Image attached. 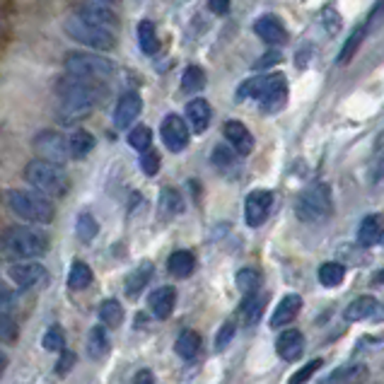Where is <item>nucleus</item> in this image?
<instances>
[{"instance_id":"obj_1","label":"nucleus","mask_w":384,"mask_h":384,"mask_svg":"<svg viewBox=\"0 0 384 384\" xmlns=\"http://www.w3.org/2000/svg\"><path fill=\"white\" fill-rule=\"evenodd\" d=\"M58 99H61V121L63 123H73L85 119L87 114L99 104L102 99V87L94 80H82V78H73V75H66L61 82H58Z\"/></svg>"},{"instance_id":"obj_2","label":"nucleus","mask_w":384,"mask_h":384,"mask_svg":"<svg viewBox=\"0 0 384 384\" xmlns=\"http://www.w3.org/2000/svg\"><path fill=\"white\" fill-rule=\"evenodd\" d=\"M244 99H256L264 114H276L288 102V82L281 73L249 78L237 90V102H244Z\"/></svg>"},{"instance_id":"obj_3","label":"nucleus","mask_w":384,"mask_h":384,"mask_svg":"<svg viewBox=\"0 0 384 384\" xmlns=\"http://www.w3.org/2000/svg\"><path fill=\"white\" fill-rule=\"evenodd\" d=\"M25 179L34 191L44 193V196L63 198L68 193V174L61 164L46 162V159H32L25 167Z\"/></svg>"},{"instance_id":"obj_4","label":"nucleus","mask_w":384,"mask_h":384,"mask_svg":"<svg viewBox=\"0 0 384 384\" xmlns=\"http://www.w3.org/2000/svg\"><path fill=\"white\" fill-rule=\"evenodd\" d=\"M49 249V237L32 227H8L3 235V254L8 259H37Z\"/></svg>"},{"instance_id":"obj_5","label":"nucleus","mask_w":384,"mask_h":384,"mask_svg":"<svg viewBox=\"0 0 384 384\" xmlns=\"http://www.w3.org/2000/svg\"><path fill=\"white\" fill-rule=\"evenodd\" d=\"M8 205L20 218H25L29 222H39V225H49L56 215L53 203L46 196H41L39 191H10Z\"/></svg>"},{"instance_id":"obj_6","label":"nucleus","mask_w":384,"mask_h":384,"mask_svg":"<svg viewBox=\"0 0 384 384\" xmlns=\"http://www.w3.org/2000/svg\"><path fill=\"white\" fill-rule=\"evenodd\" d=\"M332 191L327 184H315L307 188L295 203V213L303 222H322L332 215Z\"/></svg>"},{"instance_id":"obj_7","label":"nucleus","mask_w":384,"mask_h":384,"mask_svg":"<svg viewBox=\"0 0 384 384\" xmlns=\"http://www.w3.org/2000/svg\"><path fill=\"white\" fill-rule=\"evenodd\" d=\"M66 73L73 75V78H82V80H104L114 73V63L104 56H94V53H82V51H73L66 56Z\"/></svg>"},{"instance_id":"obj_8","label":"nucleus","mask_w":384,"mask_h":384,"mask_svg":"<svg viewBox=\"0 0 384 384\" xmlns=\"http://www.w3.org/2000/svg\"><path fill=\"white\" fill-rule=\"evenodd\" d=\"M63 29H66V34L73 41H80V44L90 46V49H94V51H111L116 46V37L109 32V29L94 27L78 15L68 17Z\"/></svg>"},{"instance_id":"obj_9","label":"nucleus","mask_w":384,"mask_h":384,"mask_svg":"<svg viewBox=\"0 0 384 384\" xmlns=\"http://www.w3.org/2000/svg\"><path fill=\"white\" fill-rule=\"evenodd\" d=\"M34 147H37V152L41 155L39 159H46V162L53 164H63L70 157L68 140L56 131H41L37 135V140H34Z\"/></svg>"},{"instance_id":"obj_10","label":"nucleus","mask_w":384,"mask_h":384,"mask_svg":"<svg viewBox=\"0 0 384 384\" xmlns=\"http://www.w3.org/2000/svg\"><path fill=\"white\" fill-rule=\"evenodd\" d=\"M271 208H273V193L264 191V188H256L252 191L244 201V220L249 227H261L269 218Z\"/></svg>"},{"instance_id":"obj_11","label":"nucleus","mask_w":384,"mask_h":384,"mask_svg":"<svg viewBox=\"0 0 384 384\" xmlns=\"http://www.w3.org/2000/svg\"><path fill=\"white\" fill-rule=\"evenodd\" d=\"M159 135H162L167 150H172V152H181L188 145V126H186V121L176 114L164 116L162 126H159Z\"/></svg>"},{"instance_id":"obj_12","label":"nucleus","mask_w":384,"mask_h":384,"mask_svg":"<svg viewBox=\"0 0 384 384\" xmlns=\"http://www.w3.org/2000/svg\"><path fill=\"white\" fill-rule=\"evenodd\" d=\"M10 278L20 288H37L46 281V269L37 261H17L10 266Z\"/></svg>"},{"instance_id":"obj_13","label":"nucleus","mask_w":384,"mask_h":384,"mask_svg":"<svg viewBox=\"0 0 384 384\" xmlns=\"http://www.w3.org/2000/svg\"><path fill=\"white\" fill-rule=\"evenodd\" d=\"M140 111H143V99H140L138 92L121 94L119 104H116V109H114V126L128 128L140 116Z\"/></svg>"},{"instance_id":"obj_14","label":"nucleus","mask_w":384,"mask_h":384,"mask_svg":"<svg viewBox=\"0 0 384 384\" xmlns=\"http://www.w3.org/2000/svg\"><path fill=\"white\" fill-rule=\"evenodd\" d=\"M78 17H82V20L90 22V25H94V27L109 29V32H111V27L119 25V22H116V15L106 8L102 0H87V3H82Z\"/></svg>"},{"instance_id":"obj_15","label":"nucleus","mask_w":384,"mask_h":384,"mask_svg":"<svg viewBox=\"0 0 384 384\" xmlns=\"http://www.w3.org/2000/svg\"><path fill=\"white\" fill-rule=\"evenodd\" d=\"M259 39H264L269 46H283L288 41V29L283 27V22L276 15H264L261 20H256L254 25Z\"/></svg>"},{"instance_id":"obj_16","label":"nucleus","mask_w":384,"mask_h":384,"mask_svg":"<svg viewBox=\"0 0 384 384\" xmlns=\"http://www.w3.org/2000/svg\"><path fill=\"white\" fill-rule=\"evenodd\" d=\"M222 133H225L230 145H232L239 155H249V152L254 150V135L249 133V128H247L244 123L227 121L225 126H222Z\"/></svg>"},{"instance_id":"obj_17","label":"nucleus","mask_w":384,"mask_h":384,"mask_svg":"<svg viewBox=\"0 0 384 384\" xmlns=\"http://www.w3.org/2000/svg\"><path fill=\"white\" fill-rule=\"evenodd\" d=\"M300 310H303V298H300V295H286L278 303V307H276L273 317H271V327L273 329L288 327V324L298 317Z\"/></svg>"},{"instance_id":"obj_18","label":"nucleus","mask_w":384,"mask_h":384,"mask_svg":"<svg viewBox=\"0 0 384 384\" xmlns=\"http://www.w3.org/2000/svg\"><path fill=\"white\" fill-rule=\"evenodd\" d=\"M276 351H278V356L283 360L293 363V360H298L300 356H303L305 336L300 334V332H295V329H290V332H286V334H281L278 341H276Z\"/></svg>"},{"instance_id":"obj_19","label":"nucleus","mask_w":384,"mask_h":384,"mask_svg":"<svg viewBox=\"0 0 384 384\" xmlns=\"http://www.w3.org/2000/svg\"><path fill=\"white\" fill-rule=\"evenodd\" d=\"M384 239V218L382 215H368L358 227V242L360 247H375Z\"/></svg>"},{"instance_id":"obj_20","label":"nucleus","mask_w":384,"mask_h":384,"mask_svg":"<svg viewBox=\"0 0 384 384\" xmlns=\"http://www.w3.org/2000/svg\"><path fill=\"white\" fill-rule=\"evenodd\" d=\"M210 104L205 99H191L186 104V121L193 133H203L210 123Z\"/></svg>"},{"instance_id":"obj_21","label":"nucleus","mask_w":384,"mask_h":384,"mask_svg":"<svg viewBox=\"0 0 384 384\" xmlns=\"http://www.w3.org/2000/svg\"><path fill=\"white\" fill-rule=\"evenodd\" d=\"M174 305H176V290L169 286L157 288V290L150 295V312L157 319H167L174 312Z\"/></svg>"},{"instance_id":"obj_22","label":"nucleus","mask_w":384,"mask_h":384,"mask_svg":"<svg viewBox=\"0 0 384 384\" xmlns=\"http://www.w3.org/2000/svg\"><path fill=\"white\" fill-rule=\"evenodd\" d=\"M368 34H370V32H368V27H365V25H358L351 34H348L346 44L341 46V53H339V66H346V63L353 61V56L358 53L360 44H363V39L368 37Z\"/></svg>"},{"instance_id":"obj_23","label":"nucleus","mask_w":384,"mask_h":384,"mask_svg":"<svg viewBox=\"0 0 384 384\" xmlns=\"http://www.w3.org/2000/svg\"><path fill=\"white\" fill-rule=\"evenodd\" d=\"M375 310H377V300L370 298V295H363V298L353 300V303L346 307L344 317H346V322H363V319L372 317Z\"/></svg>"},{"instance_id":"obj_24","label":"nucleus","mask_w":384,"mask_h":384,"mask_svg":"<svg viewBox=\"0 0 384 384\" xmlns=\"http://www.w3.org/2000/svg\"><path fill=\"white\" fill-rule=\"evenodd\" d=\"M266 303H269V293H261V290L247 298L244 307H242V317H244L247 327H252V324H256L259 319H261L264 310H266Z\"/></svg>"},{"instance_id":"obj_25","label":"nucleus","mask_w":384,"mask_h":384,"mask_svg":"<svg viewBox=\"0 0 384 384\" xmlns=\"http://www.w3.org/2000/svg\"><path fill=\"white\" fill-rule=\"evenodd\" d=\"M150 278H152V264L143 261L131 276H128V281H126V295H128V298H138V295L143 293V288L150 283Z\"/></svg>"},{"instance_id":"obj_26","label":"nucleus","mask_w":384,"mask_h":384,"mask_svg":"<svg viewBox=\"0 0 384 384\" xmlns=\"http://www.w3.org/2000/svg\"><path fill=\"white\" fill-rule=\"evenodd\" d=\"M193 266H196V256H193L191 252H186V249L174 252L172 256H169V261H167L169 273H174L176 278H186V276H191Z\"/></svg>"},{"instance_id":"obj_27","label":"nucleus","mask_w":384,"mask_h":384,"mask_svg":"<svg viewBox=\"0 0 384 384\" xmlns=\"http://www.w3.org/2000/svg\"><path fill=\"white\" fill-rule=\"evenodd\" d=\"M68 145H70V157H75V159H85V157L92 152V147H94V138H92V133H87V131H82V128H78V131L70 133Z\"/></svg>"},{"instance_id":"obj_28","label":"nucleus","mask_w":384,"mask_h":384,"mask_svg":"<svg viewBox=\"0 0 384 384\" xmlns=\"http://www.w3.org/2000/svg\"><path fill=\"white\" fill-rule=\"evenodd\" d=\"M138 44L143 49L145 56H155L159 51V39H157V32H155V25L150 20H143L138 25Z\"/></svg>"},{"instance_id":"obj_29","label":"nucleus","mask_w":384,"mask_h":384,"mask_svg":"<svg viewBox=\"0 0 384 384\" xmlns=\"http://www.w3.org/2000/svg\"><path fill=\"white\" fill-rule=\"evenodd\" d=\"M174 348L184 360H193L201 351V336L196 332H191V329H188V332H181Z\"/></svg>"},{"instance_id":"obj_30","label":"nucleus","mask_w":384,"mask_h":384,"mask_svg":"<svg viewBox=\"0 0 384 384\" xmlns=\"http://www.w3.org/2000/svg\"><path fill=\"white\" fill-rule=\"evenodd\" d=\"M87 351H90L92 358H106L109 353V336H106L104 327H94L90 329V336H87Z\"/></svg>"},{"instance_id":"obj_31","label":"nucleus","mask_w":384,"mask_h":384,"mask_svg":"<svg viewBox=\"0 0 384 384\" xmlns=\"http://www.w3.org/2000/svg\"><path fill=\"white\" fill-rule=\"evenodd\" d=\"M363 375H365L363 365H353V368H339V370H334L329 377H324V380L319 382V384H356Z\"/></svg>"},{"instance_id":"obj_32","label":"nucleus","mask_w":384,"mask_h":384,"mask_svg":"<svg viewBox=\"0 0 384 384\" xmlns=\"http://www.w3.org/2000/svg\"><path fill=\"white\" fill-rule=\"evenodd\" d=\"M346 278V269L341 264H334V261H329V264H324L322 269H319V283H322L324 288H336V286H341Z\"/></svg>"},{"instance_id":"obj_33","label":"nucleus","mask_w":384,"mask_h":384,"mask_svg":"<svg viewBox=\"0 0 384 384\" xmlns=\"http://www.w3.org/2000/svg\"><path fill=\"white\" fill-rule=\"evenodd\" d=\"M205 87V73L198 66H188L181 75V90L186 94H196Z\"/></svg>"},{"instance_id":"obj_34","label":"nucleus","mask_w":384,"mask_h":384,"mask_svg":"<svg viewBox=\"0 0 384 384\" xmlns=\"http://www.w3.org/2000/svg\"><path fill=\"white\" fill-rule=\"evenodd\" d=\"M92 283V271L87 264L82 261H75L70 266V273H68V286L73 288V290H82V288H87Z\"/></svg>"},{"instance_id":"obj_35","label":"nucleus","mask_w":384,"mask_h":384,"mask_svg":"<svg viewBox=\"0 0 384 384\" xmlns=\"http://www.w3.org/2000/svg\"><path fill=\"white\" fill-rule=\"evenodd\" d=\"M99 317H102V322L106 327H119L123 322V307L119 300H104L102 307H99Z\"/></svg>"},{"instance_id":"obj_36","label":"nucleus","mask_w":384,"mask_h":384,"mask_svg":"<svg viewBox=\"0 0 384 384\" xmlns=\"http://www.w3.org/2000/svg\"><path fill=\"white\" fill-rule=\"evenodd\" d=\"M237 288L249 298V295L259 293V288H261V276L254 269H242L237 273Z\"/></svg>"},{"instance_id":"obj_37","label":"nucleus","mask_w":384,"mask_h":384,"mask_svg":"<svg viewBox=\"0 0 384 384\" xmlns=\"http://www.w3.org/2000/svg\"><path fill=\"white\" fill-rule=\"evenodd\" d=\"M128 145L138 152H147L152 145V131L147 126H133V131L128 133Z\"/></svg>"},{"instance_id":"obj_38","label":"nucleus","mask_w":384,"mask_h":384,"mask_svg":"<svg viewBox=\"0 0 384 384\" xmlns=\"http://www.w3.org/2000/svg\"><path fill=\"white\" fill-rule=\"evenodd\" d=\"M159 208H162V213H167V215H176V213L184 210V201H181L179 191H174V188H162Z\"/></svg>"},{"instance_id":"obj_39","label":"nucleus","mask_w":384,"mask_h":384,"mask_svg":"<svg viewBox=\"0 0 384 384\" xmlns=\"http://www.w3.org/2000/svg\"><path fill=\"white\" fill-rule=\"evenodd\" d=\"M75 230H78V237L80 242H85V244H90V242L97 237L99 232V225L97 220L90 215V213H82V215L78 218V225H75Z\"/></svg>"},{"instance_id":"obj_40","label":"nucleus","mask_w":384,"mask_h":384,"mask_svg":"<svg viewBox=\"0 0 384 384\" xmlns=\"http://www.w3.org/2000/svg\"><path fill=\"white\" fill-rule=\"evenodd\" d=\"M63 346H66V339H63V332L58 327H51L44 336V348L53 353H63Z\"/></svg>"},{"instance_id":"obj_41","label":"nucleus","mask_w":384,"mask_h":384,"mask_svg":"<svg viewBox=\"0 0 384 384\" xmlns=\"http://www.w3.org/2000/svg\"><path fill=\"white\" fill-rule=\"evenodd\" d=\"M319 368H322V360H319V358L310 360V363H307L305 368H300L298 372H295V375L290 377V382H288V384H305L312 375H315V372H317Z\"/></svg>"},{"instance_id":"obj_42","label":"nucleus","mask_w":384,"mask_h":384,"mask_svg":"<svg viewBox=\"0 0 384 384\" xmlns=\"http://www.w3.org/2000/svg\"><path fill=\"white\" fill-rule=\"evenodd\" d=\"M382 22H384V0H377V3L372 5L365 27H368V32H375V29H380Z\"/></svg>"},{"instance_id":"obj_43","label":"nucleus","mask_w":384,"mask_h":384,"mask_svg":"<svg viewBox=\"0 0 384 384\" xmlns=\"http://www.w3.org/2000/svg\"><path fill=\"white\" fill-rule=\"evenodd\" d=\"M140 167H143V172H145L147 176L157 174V172H159V155H157L155 150L143 152V157H140Z\"/></svg>"},{"instance_id":"obj_44","label":"nucleus","mask_w":384,"mask_h":384,"mask_svg":"<svg viewBox=\"0 0 384 384\" xmlns=\"http://www.w3.org/2000/svg\"><path fill=\"white\" fill-rule=\"evenodd\" d=\"M232 339H235V324L232 322L222 324L220 334H218V341H215V348H218V351H222V348L230 346V341H232Z\"/></svg>"},{"instance_id":"obj_45","label":"nucleus","mask_w":384,"mask_h":384,"mask_svg":"<svg viewBox=\"0 0 384 384\" xmlns=\"http://www.w3.org/2000/svg\"><path fill=\"white\" fill-rule=\"evenodd\" d=\"M17 339V324L13 322V317L8 312H3V341H15Z\"/></svg>"},{"instance_id":"obj_46","label":"nucleus","mask_w":384,"mask_h":384,"mask_svg":"<svg viewBox=\"0 0 384 384\" xmlns=\"http://www.w3.org/2000/svg\"><path fill=\"white\" fill-rule=\"evenodd\" d=\"M276 63H281V53L278 51H269V53H264V56L259 58L256 63H254V70L271 68V66H276Z\"/></svg>"},{"instance_id":"obj_47","label":"nucleus","mask_w":384,"mask_h":384,"mask_svg":"<svg viewBox=\"0 0 384 384\" xmlns=\"http://www.w3.org/2000/svg\"><path fill=\"white\" fill-rule=\"evenodd\" d=\"M75 365V353H70V351H63L61 353V360H58V365H56V370H58V375H68L70 368Z\"/></svg>"},{"instance_id":"obj_48","label":"nucleus","mask_w":384,"mask_h":384,"mask_svg":"<svg viewBox=\"0 0 384 384\" xmlns=\"http://www.w3.org/2000/svg\"><path fill=\"white\" fill-rule=\"evenodd\" d=\"M372 181H375V184H384V152L377 157V162L372 164Z\"/></svg>"},{"instance_id":"obj_49","label":"nucleus","mask_w":384,"mask_h":384,"mask_svg":"<svg viewBox=\"0 0 384 384\" xmlns=\"http://www.w3.org/2000/svg\"><path fill=\"white\" fill-rule=\"evenodd\" d=\"M208 8L215 15H225L230 10V0H208Z\"/></svg>"},{"instance_id":"obj_50","label":"nucleus","mask_w":384,"mask_h":384,"mask_svg":"<svg viewBox=\"0 0 384 384\" xmlns=\"http://www.w3.org/2000/svg\"><path fill=\"white\" fill-rule=\"evenodd\" d=\"M213 159H215V164H232V155H230V150H225V147H215Z\"/></svg>"},{"instance_id":"obj_51","label":"nucleus","mask_w":384,"mask_h":384,"mask_svg":"<svg viewBox=\"0 0 384 384\" xmlns=\"http://www.w3.org/2000/svg\"><path fill=\"white\" fill-rule=\"evenodd\" d=\"M133 384H155V380H152V372L150 370H140L138 375L133 377Z\"/></svg>"},{"instance_id":"obj_52","label":"nucleus","mask_w":384,"mask_h":384,"mask_svg":"<svg viewBox=\"0 0 384 384\" xmlns=\"http://www.w3.org/2000/svg\"><path fill=\"white\" fill-rule=\"evenodd\" d=\"M377 283H384V269L380 271V273H377V278H375Z\"/></svg>"},{"instance_id":"obj_53","label":"nucleus","mask_w":384,"mask_h":384,"mask_svg":"<svg viewBox=\"0 0 384 384\" xmlns=\"http://www.w3.org/2000/svg\"><path fill=\"white\" fill-rule=\"evenodd\" d=\"M102 3H119V0H102Z\"/></svg>"}]
</instances>
